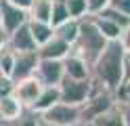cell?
<instances>
[{
	"label": "cell",
	"mask_w": 130,
	"mask_h": 126,
	"mask_svg": "<svg viewBox=\"0 0 130 126\" xmlns=\"http://www.w3.org/2000/svg\"><path fill=\"white\" fill-rule=\"evenodd\" d=\"M0 126H9V124H4V122H0Z\"/></svg>",
	"instance_id": "obj_35"
},
{
	"label": "cell",
	"mask_w": 130,
	"mask_h": 126,
	"mask_svg": "<svg viewBox=\"0 0 130 126\" xmlns=\"http://www.w3.org/2000/svg\"><path fill=\"white\" fill-rule=\"evenodd\" d=\"M61 101V92H59V86H44L42 92H40L38 101L34 103V107H31V111L42 116L46 109H51L53 105H57Z\"/></svg>",
	"instance_id": "obj_14"
},
{
	"label": "cell",
	"mask_w": 130,
	"mask_h": 126,
	"mask_svg": "<svg viewBox=\"0 0 130 126\" xmlns=\"http://www.w3.org/2000/svg\"><path fill=\"white\" fill-rule=\"evenodd\" d=\"M88 4V15H99L109 6V0H86Z\"/></svg>",
	"instance_id": "obj_25"
},
{
	"label": "cell",
	"mask_w": 130,
	"mask_h": 126,
	"mask_svg": "<svg viewBox=\"0 0 130 126\" xmlns=\"http://www.w3.org/2000/svg\"><path fill=\"white\" fill-rule=\"evenodd\" d=\"M4 2H9V4H13V6H17V8H21V11H27L34 0H4Z\"/></svg>",
	"instance_id": "obj_30"
},
{
	"label": "cell",
	"mask_w": 130,
	"mask_h": 126,
	"mask_svg": "<svg viewBox=\"0 0 130 126\" xmlns=\"http://www.w3.org/2000/svg\"><path fill=\"white\" fill-rule=\"evenodd\" d=\"M118 103L130 107V84H124V86L118 90Z\"/></svg>",
	"instance_id": "obj_28"
},
{
	"label": "cell",
	"mask_w": 130,
	"mask_h": 126,
	"mask_svg": "<svg viewBox=\"0 0 130 126\" xmlns=\"http://www.w3.org/2000/svg\"><path fill=\"white\" fill-rule=\"evenodd\" d=\"M63 78H65V67H63V61L40 59L38 69H36V80L42 84V86H59Z\"/></svg>",
	"instance_id": "obj_7"
},
{
	"label": "cell",
	"mask_w": 130,
	"mask_h": 126,
	"mask_svg": "<svg viewBox=\"0 0 130 126\" xmlns=\"http://www.w3.org/2000/svg\"><path fill=\"white\" fill-rule=\"evenodd\" d=\"M105 46H107V40L99 34L90 15L80 19V34H78V40L74 42V46H71V55L80 57L82 61H86L92 67V63L99 59V55L103 53Z\"/></svg>",
	"instance_id": "obj_2"
},
{
	"label": "cell",
	"mask_w": 130,
	"mask_h": 126,
	"mask_svg": "<svg viewBox=\"0 0 130 126\" xmlns=\"http://www.w3.org/2000/svg\"><path fill=\"white\" fill-rule=\"evenodd\" d=\"M0 23H2L6 36H11L15 30H19L21 25L27 23V11H21V8L0 0Z\"/></svg>",
	"instance_id": "obj_9"
},
{
	"label": "cell",
	"mask_w": 130,
	"mask_h": 126,
	"mask_svg": "<svg viewBox=\"0 0 130 126\" xmlns=\"http://www.w3.org/2000/svg\"><path fill=\"white\" fill-rule=\"evenodd\" d=\"M118 42H120V46H122V50H124V53H130V25H126V27L120 32Z\"/></svg>",
	"instance_id": "obj_27"
},
{
	"label": "cell",
	"mask_w": 130,
	"mask_h": 126,
	"mask_svg": "<svg viewBox=\"0 0 130 126\" xmlns=\"http://www.w3.org/2000/svg\"><path fill=\"white\" fill-rule=\"evenodd\" d=\"M40 120L55 124V126H78L82 122V109H80V105H67L59 101L51 109H46L40 116Z\"/></svg>",
	"instance_id": "obj_4"
},
{
	"label": "cell",
	"mask_w": 130,
	"mask_h": 126,
	"mask_svg": "<svg viewBox=\"0 0 130 126\" xmlns=\"http://www.w3.org/2000/svg\"><path fill=\"white\" fill-rule=\"evenodd\" d=\"M124 84H130V53H124Z\"/></svg>",
	"instance_id": "obj_29"
},
{
	"label": "cell",
	"mask_w": 130,
	"mask_h": 126,
	"mask_svg": "<svg viewBox=\"0 0 130 126\" xmlns=\"http://www.w3.org/2000/svg\"><path fill=\"white\" fill-rule=\"evenodd\" d=\"M107 8L130 17V0H109V6H107Z\"/></svg>",
	"instance_id": "obj_24"
},
{
	"label": "cell",
	"mask_w": 130,
	"mask_h": 126,
	"mask_svg": "<svg viewBox=\"0 0 130 126\" xmlns=\"http://www.w3.org/2000/svg\"><path fill=\"white\" fill-rule=\"evenodd\" d=\"M65 21H69V13H67V6H65V0H53V11H51L53 30L63 25Z\"/></svg>",
	"instance_id": "obj_21"
},
{
	"label": "cell",
	"mask_w": 130,
	"mask_h": 126,
	"mask_svg": "<svg viewBox=\"0 0 130 126\" xmlns=\"http://www.w3.org/2000/svg\"><path fill=\"white\" fill-rule=\"evenodd\" d=\"M69 53H71V46L65 44V42L61 38H57V36H53L46 44L38 46V57L40 59H51V61H63Z\"/></svg>",
	"instance_id": "obj_10"
},
{
	"label": "cell",
	"mask_w": 130,
	"mask_h": 126,
	"mask_svg": "<svg viewBox=\"0 0 130 126\" xmlns=\"http://www.w3.org/2000/svg\"><path fill=\"white\" fill-rule=\"evenodd\" d=\"M92 82L90 80H71V78H63L59 84V92H61V103L67 105H82L90 95Z\"/></svg>",
	"instance_id": "obj_5"
},
{
	"label": "cell",
	"mask_w": 130,
	"mask_h": 126,
	"mask_svg": "<svg viewBox=\"0 0 130 126\" xmlns=\"http://www.w3.org/2000/svg\"><path fill=\"white\" fill-rule=\"evenodd\" d=\"M90 82H92L90 95H88V99L80 105V109H82V122H92L94 118H99L101 114H105L107 109H111L118 103V95L113 90L105 88L103 84L94 82V80H90Z\"/></svg>",
	"instance_id": "obj_3"
},
{
	"label": "cell",
	"mask_w": 130,
	"mask_h": 126,
	"mask_svg": "<svg viewBox=\"0 0 130 126\" xmlns=\"http://www.w3.org/2000/svg\"><path fill=\"white\" fill-rule=\"evenodd\" d=\"M122 105V103H120ZM122 109H124V120H126V126H130V107L128 105H122Z\"/></svg>",
	"instance_id": "obj_32"
},
{
	"label": "cell",
	"mask_w": 130,
	"mask_h": 126,
	"mask_svg": "<svg viewBox=\"0 0 130 126\" xmlns=\"http://www.w3.org/2000/svg\"><path fill=\"white\" fill-rule=\"evenodd\" d=\"M40 126H55V124H48V122H44V120H40Z\"/></svg>",
	"instance_id": "obj_33"
},
{
	"label": "cell",
	"mask_w": 130,
	"mask_h": 126,
	"mask_svg": "<svg viewBox=\"0 0 130 126\" xmlns=\"http://www.w3.org/2000/svg\"><path fill=\"white\" fill-rule=\"evenodd\" d=\"M63 67H65V78L71 80H90V65L82 61L76 55H67L63 59Z\"/></svg>",
	"instance_id": "obj_12"
},
{
	"label": "cell",
	"mask_w": 130,
	"mask_h": 126,
	"mask_svg": "<svg viewBox=\"0 0 130 126\" xmlns=\"http://www.w3.org/2000/svg\"><path fill=\"white\" fill-rule=\"evenodd\" d=\"M23 111H25V109H23V105L19 103L17 99H15V95L0 97V122L11 124V122L17 120Z\"/></svg>",
	"instance_id": "obj_13"
},
{
	"label": "cell",
	"mask_w": 130,
	"mask_h": 126,
	"mask_svg": "<svg viewBox=\"0 0 130 126\" xmlns=\"http://www.w3.org/2000/svg\"><path fill=\"white\" fill-rule=\"evenodd\" d=\"M78 34H80V21L78 19H69L63 25L55 27V36L61 38L65 44H69V46H74V42L78 40Z\"/></svg>",
	"instance_id": "obj_19"
},
{
	"label": "cell",
	"mask_w": 130,
	"mask_h": 126,
	"mask_svg": "<svg viewBox=\"0 0 130 126\" xmlns=\"http://www.w3.org/2000/svg\"><path fill=\"white\" fill-rule=\"evenodd\" d=\"M92 124H94V126H126L124 109H122L120 103H116L111 109H107V111L101 114L99 118H94Z\"/></svg>",
	"instance_id": "obj_15"
},
{
	"label": "cell",
	"mask_w": 130,
	"mask_h": 126,
	"mask_svg": "<svg viewBox=\"0 0 130 126\" xmlns=\"http://www.w3.org/2000/svg\"><path fill=\"white\" fill-rule=\"evenodd\" d=\"M9 46L15 53H34V50H38V44L34 42V38H31L27 23L21 25L19 30H15L9 36Z\"/></svg>",
	"instance_id": "obj_11"
},
{
	"label": "cell",
	"mask_w": 130,
	"mask_h": 126,
	"mask_svg": "<svg viewBox=\"0 0 130 126\" xmlns=\"http://www.w3.org/2000/svg\"><path fill=\"white\" fill-rule=\"evenodd\" d=\"M65 6H67L69 19H84L88 17V4L86 0H65Z\"/></svg>",
	"instance_id": "obj_22"
},
{
	"label": "cell",
	"mask_w": 130,
	"mask_h": 126,
	"mask_svg": "<svg viewBox=\"0 0 130 126\" xmlns=\"http://www.w3.org/2000/svg\"><path fill=\"white\" fill-rule=\"evenodd\" d=\"M27 27H29V34H31V38H34V42H36L38 46L46 44V42L55 36V30H53V25H51V23L29 21V19H27Z\"/></svg>",
	"instance_id": "obj_18"
},
{
	"label": "cell",
	"mask_w": 130,
	"mask_h": 126,
	"mask_svg": "<svg viewBox=\"0 0 130 126\" xmlns=\"http://www.w3.org/2000/svg\"><path fill=\"white\" fill-rule=\"evenodd\" d=\"M42 88H44V86L36 80V76H34V78H27V80L15 82V86H13V95H15V99H17L19 103L23 105V109H31V107H34V103L38 101L40 92H42Z\"/></svg>",
	"instance_id": "obj_8"
},
{
	"label": "cell",
	"mask_w": 130,
	"mask_h": 126,
	"mask_svg": "<svg viewBox=\"0 0 130 126\" xmlns=\"http://www.w3.org/2000/svg\"><path fill=\"white\" fill-rule=\"evenodd\" d=\"M15 55H17V53L9 46V42H6L4 46H0V72H2L6 78H11V74H13Z\"/></svg>",
	"instance_id": "obj_20"
},
{
	"label": "cell",
	"mask_w": 130,
	"mask_h": 126,
	"mask_svg": "<svg viewBox=\"0 0 130 126\" xmlns=\"http://www.w3.org/2000/svg\"><path fill=\"white\" fill-rule=\"evenodd\" d=\"M9 126H40V116L34 114L31 109H25L15 122H11Z\"/></svg>",
	"instance_id": "obj_23"
},
{
	"label": "cell",
	"mask_w": 130,
	"mask_h": 126,
	"mask_svg": "<svg viewBox=\"0 0 130 126\" xmlns=\"http://www.w3.org/2000/svg\"><path fill=\"white\" fill-rule=\"evenodd\" d=\"M51 11H53V0H34L31 6L27 8V19L51 23Z\"/></svg>",
	"instance_id": "obj_16"
},
{
	"label": "cell",
	"mask_w": 130,
	"mask_h": 126,
	"mask_svg": "<svg viewBox=\"0 0 130 126\" xmlns=\"http://www.w3.org/2000/svg\"><path fill=\"white\" fill-rule=\"evenodd\" d=\"M38 63H40L38 50H34V53H17V55H15L13 74H11L13 84L15 82H21V80H27V78H34L36 69H38Z\"/></svg>",
	"instance_id": "obj_6"
},
{
	"label": "cell",
	"mask_w": 130,
	"mask_h": 126,
	"mask_svg": "<svg viewBox=\"0 0 130 126\" xmlns=\"http://www.w3.org/2000/svg\"><path fill=\"white\" fill-rule=\"evenodd\" d=\"M124 50H122L120 42H107V46L103 48V53L90 67V80L103 84L105 88L113 90L118 95V90L124 86Z\"/></svg>",
	"instance_id": "obj_1"
},
{
	"label": "cell",
	"mask_w": 130,
	"mask_h": 126,
	"mask_svg": "<svg viewBox=\"0 0 130 126\" xmlns=\"http://www.w3.org/2000/svg\"><path fill=\"white\" fill-rule=\"evenodd\" d=\"M13 80L6 78V76L0 72V97H6V95H13Z\"/></svg>",
	"instance_id": "obj_26"
},
{
	"label": "cell",
	"mask_w": 130,
	"mask_h": 126,
	"mask_svg": "<svg viewBox=\"0 0 130 126\" xmlns=\"http://www.w3.org/2000/svg\"><path fill=\"white\" fill-rule=\"evenodd\" d=\"M90 19H92V23L96 25L99 34H101V36L107 40V42H118L122 27H118V25L113 23V21L105 19V17H101V15H90Z\"/></svg>",
	"instance_id": "obj_17"
},
{
	"label": "cell",
	"mask_w": 130,
	"mask_h": 126,
	"mask_svg": "<svg viewBox=\"0 0 130 126\" xmlns=\"http://www.w3.org/2000/svg\"><path fill=\"white\" fill-rule=\"evenodd\" d=\"M78 126H94L92 122H82V124H78Z\"/></svg>",
	"instance_id": "obj_34"
},
{
	"label": "cell",
	"mask_w": 130,
	"mask_h": 126,
	"mask_svg": "<svg viewBox=\"0 0 130 126\" xmlns=\"http://www.w3.org/2000/svg\"><path fill=\"white\" fill-rule=\"evenodd\" d=\"M6 42H9V36H6V32L2 27V23H0V46H4Z\"/></svg>",
	"instance_id": "obj_31"
}]
</instances>
